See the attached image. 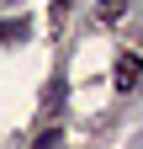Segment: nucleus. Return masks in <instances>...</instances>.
Segmentation results:
<instances>
[{"label": "nucleus", "instance_id": "4", "mask_svg": "<svg viewBox=\"0 0 143 149\" xmlns=\"http://www.w3.org/2000/svg\"><path fill=\"white\" fill-rule=\"evenodd\" d=\"M138 85H143V80H138Z\"/></svg>", "mask_w": 143, "mask_h": 149}, {"label": "nucleus", "instance_id": "2", "mask_svg": "<svg viewBox=\"0 0 143 149\" xmlns=\"http://www.w3.org/2000/svg\"><path fill=\"white\" fill-rule=\"evenodd\" d=\"M122 11H127V0H101V22H117Z\"/></svg>", "mask_w": 143, "mask_h": 149}, {"label": "nucleus", "instance_id": "3", "mask_svg": "<svg viewBox=\"0 0 143 149\" xmlns=\"http://www.w3.org/2000/svg\"><path fill=\"white\" fill-rule=\"evenodd\" d=\"M37 149H64V139H58V133H43V139H37Z\"/></svg>", "mask_w": 143, "mask_h": 149}, {"label": "nucleus", "instance_id": "1", "mask_svg": "<svg viewBox=\"0 0 143 149\" xmlns=\"http://www.w3.org/2000/svg\"><path fill=\"white\" fill-rule=\"evenodd\" d=\"M111 80H117V91H133L143 80V59H138V53H117V74H111Z\"/></svg>", "mask_w": 143, "mask_h": 149}]
</instances>
